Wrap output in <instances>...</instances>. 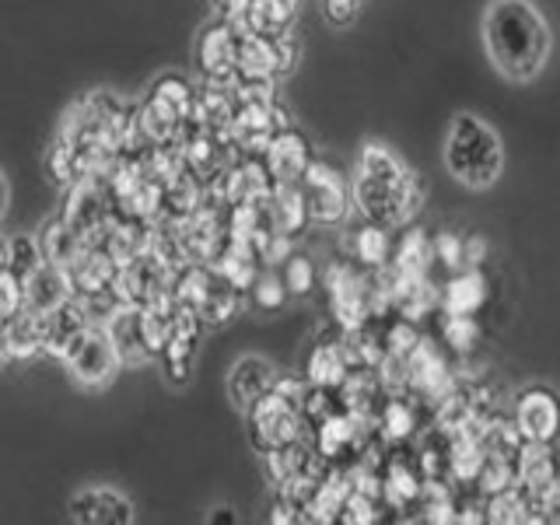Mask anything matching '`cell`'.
I'll return each mask as SVG.
<instances>
[{"label":"cell","instance_id":"83f0119b","mask_svg":"<svg viewBox=\"0 0 560 525\" xmlns=\"http://www.w3.org/2000/svg\"><path fill=\"white\" fill-rule=\"evenodd\" d=\"M393 228H385L378 221H364L354 235H350V256L358 259V267L364 270H382L393 262L396 238L389 235Z\"/></svg>","mask_w":560,"mask_h":525},{"label":"cell","instance_id":"d6986e66","mask_svg":"<svg viewBox=\"0 0 560 525\" xmlns=\"http://www.w3.org/2000/svg\"><path fill=\"white\" fill-rule=\"evenodd\" d=\"M277 105V102H273ZM273 105H249V102H238V113L228 127V140L238 154H259L270 148V140L277 133V122H273Z\"/></svg>","mask_w":560,"mask_h":525},{"label":"cell","instance_id":"c3c4849f","mask_svg":"<svg viewBox=\"0 0 560 525\" xmlns=\"http://www.w3.org/2000/svg\"><path fill=\"white\" fill-rule=\"evenodd\" d=\"M273 46H277V78H284V74H291V70H294L298 52H302V49H298V39H294L291 28L273 35Z\"/></svg>","mask_w":560,"mask_h":525},{"label":"cell","instance_id":"30bf717a","mask_svg":"<svg viewBox=\"0 0 560 525\" xmlns=\"http://www.w3.org/2000/svg\"><path fill=\"white\" fill-rule=\"evenodd\" d=\"M455 372L448 368L445 354L431 340H420L417 350L407 358V389L424 402H431V410L455 389Z\"/></svg>","mask_w":560,"mask_h":525},{"label":"cell","instance_id":"5bb4252c","mask_svg":"<svg viewBox=\"0 0 560 525\" xmlns=\"http://www.w3.org/2000/svg\"><path fill=\"white\" fill-rule=\"evenodd\" d=\"M267 459V477L277 483V487H288V483H298V480H319L323 472L329 469V463L319 455L315 442L305 434L298 438V442L284 445V448H273L262 455Z\"/></svg>","mask_w":560,"mask_h":525},{"label":"cell","instance_id":"1f68e13d","mask_svg":"<svg viewBox=\"0 0 560 525\" xmlns=\"http://www.w3.org/2000/svg\"><path fill=\"white\" fill-rule=\"evenodd\" d=\"M109 332H113V340H116V350H119L122 364H144V361H151L144 332H140V305H122L109 319Z\"/></svg>","mask_w":560,"mask_h":525},{"label":"cell","instance_id":"d590c367","mask_svg":"<svg viewBox=\"0 0 560 525\" xmlns=\"http://www.w3.org/2000/svg\"><path fill=\"white\" fill-rule=\"evenodd\" d=\"M242 305H245V291L218 273L214 284H210V291H207V298H203V305L197 308V315L203 319V326H224L242 312Z\"/></svg>","mask_w":560,"mask_h":525},{"label":"cell","instance_id":"ab89813d","mask_svg":"<svg viewBox=\"0 0 560 525\" xmlns=\"http://www.w3.org/2000/svg\"><path fill=\"white\" fill-rule=\"evenodd\" d=\"M46 175L57 186H70L81 179V162H78V148L70 144L67 137L57 133V140L46 151Z\"/></svg>","mask_w":560,"mask_h":525},{"label":"cell","instance_id":"8992f818","mask_svg":"<svg viewBox=\"0 0 560 525\" xmlns=\"http://www.w3.org/2000/svg\"><path fill=\"white\" fill-rule=\"evenodd\" d=\"M60 218L74 228L88 245H102L105 232H109V224L116 218V207H113V197H109V189H105L102 175H81L78 183L67 186V200H63Z\"/></svg>","mask_w":560,"mask_h":525},{"label":"cell","instance_id":"ee69618b","mask_svg":"<svg viewBox=\"0 0 560 525\" xmlns=\"http://www.w3.org/2000/svg\"><path fill=\"white\" fill-rule=\"evenodd\" d=\"M420 340H424V337H420L413 319H407V315H402V319H389V323H385V354L407 361L413 350H417Z\"/></svg>","mask_w":560,"mask_h":525},{"label":"cell","instance_id":"db71d44e","mask_svg":"<svg viewBox=\"0 0 560 525\" xmlns=\"http://www.w3.org/2000/svg\"><path fill=\"white\" fill-rule=\"evenodd\" d=\"M0 267H11V238L0 235Z\"/></svg>","mask_w":560,"mask_h":525},{"label":"cell","instance_id":"4dcf8cb0","mask_svg":"<svg viewBox=\"0 0 560 525\" xmlns=\"http://www.w3.org/2000/svg\"><path fill=\"white\" fill-rule=\"evenodd\" d=\"M39 245H43V256L46 262H57V267H74V262L84 256L88 249V242L70 228L60 214L57 218H49L43 224V232H39Z\"/></svg>","mask_w":560,"mask_h":525},{"label":"cell","instance_id":"3957f363","mask_svg":"<svg viewBox=\"0 0 560 525\" xmlns=\"http://www.w3.org/2000/svg\"><path fill=\"white\" fill-rule=\"evenodd\" d=\"M445 168L459 186L480 192L490 189L504 172V148L490 122L472 113H459L445 133Z\"/></svg>","mask_w":560,"mask_h":525},{"label":"cell","instance_id":"f6af8a7d","mask_svg":"<svg viewBox=\"0 0 560 525\" xmlns=\"http://www.w3.org/2000/svg\"><path fill=\"white\" fill-rule=\"evenodd\" d=\"M434 238V262H442L448 273H459L466 270V235H455V232H438Z\"/></svg>","mask_w":560,"mask_h":525},{"label":"cell","instance_id":"8fae6325","mask_svg":"<svg viewBox=\"0 0 560 525\" xmlns=\"http://www.w3.org/2000/svg\"><path fill=\"white\" fill-rule=\"evenodd\" d=\"M238 39H242V32L232 22H224V18L210 22L200 32L192 57H197L203 81H235L238 78Z\"/></svg>","mask_w":560,"mask_h":525},{"label":"cell","instance_id":"74e56055","mask_svg":"<svg viewBox=\"0 0 560 525\" xmlns=\"http://www.w3.org/2000/svg\"><path fill=\"white\" fill-rule=\"evenodd\" d=\"M154 102H162L172 116H179L183 122H189L192 105H197V88H192L183 74H162L148 92Z\"/></svg>","mask_w":560,"mask_h":525},{"label":"cell","instance_id":"44dd1931","mask_svg":"<svg viewBox=\"0 0 560 525\" xmlns=\"http://www.w3.org/2000/svg\"><path fill=\"white\" fill-rule=\"evenodd\" d=\"M277 375L280 372L267 358L245 354V358H238L232 364V372H228V396H232V402H235L238 410H249L262 393L273 389Z\"/></svg>","mask_w":560,"mask_h":525},{"label":"cell","instance_id":"9a60e30c","mask_svg":"<svg viewBox=\"0 0 560 525\" xmlns=\"http://www.w3.org/2000/svg\"><path fill=\"white\" fill-rule=\"evenodd\" d=\"M70 522H102V525H130L133 504L113 487H84L67 504Z\"/></svg>","mask_w":560,"mask_h":525},{"label":"cell","instance_id":"11a10c76","mask_svg":"<svg viewBox=\"0 0 560 525\" xmlns=\"http://www.w3.org/2000/svg\"><path fill=\"white\" fill-rule=\"evenodd\" d=\"M210 522H235V515L228 508H218V515H210Z\"/></svg>","mask_w":560,"mask_h":525},{"label":"cell","instance_id":"f5cc1de1","mask_svg":"<svg viewBox=\"0 0 560 525\" xmlns=\"http://www.w3.org/2000/svg\"><path fill=\"white\" fill-rule=\"evenodd\" d=\"M14 358H11V343H8V329H4V323H0V368L4 364H11Z\"/></svg>","mask_w":560,"mask_h":525},{"label":"cell","instance_id":"60d3db41","mask_svg":"<svg viewBox=\"0 0 560 525\" xmlns=\"http://www.w3.org/2000/svg\"><path fill=\"white\" fill-rule=\"evenodd\" d=\"M288 284H284V273H280L277 267H262L259 277L253 280V288H249V298H253V305L262 308V312H277V308H284L288 302Z\"/></svg>","mask_w":560,"mask_h":525},{"label":"cell","instance_id":"52a82bcc","mask_svg":"<svg viewBox=\"0 0 560 525\" xmlns=\"http://www.w3.org/2000/svg\"><path fill=\"white\" fill-rule=\"evenodd\" d=\"M302 192L312 224H343L350 214V203H354L343 172L332 162H326V158H312V165L302 175Z\"/></svg>","mask_w":560,"mask_h":525},{"label":"cell","instance_id":"6da1fadb","mask_svg":"<svg viewBox=\"0 0 560 525\" xmlns=\"http://www.w3.org/2000/svg\"><path fill=\"white\" fill-rule=\"evenodd\" d=\"M350 197L364 221H378L396 232L413 224L428 200V189L385 140H364L350 175Z\"/></svg>","mask_w":560,"mask_h":525},{"label":"cell","instance_id":"7dc6e473","mask_svg":"<svg viewBox=\"0 0 560 525\" xmlns=\"http://www.w3.org/2000/svg\"><path fill=\"white\" fill-rule=\"evenodd\" d=\"M39 262H46L39 238H28V235H14L11 238V270L28 277L35 267H39Z\"/></svg>","mask_w":560,"mask_h":525},{"label":"cell","instance_id":"2e32d148","mask_svg":"<svg viewBox=\"0 0 560 525\" xmlns=\"http://www.w3.org/2000/svg\"><path fill=\"white\" fill-rule=\"evenodd\" d=\"M262 162L270 168V179L273 183H302L305 168L312 165V148H308V137L302 130H277L270 148L262 151Z\"/></svg>","mask_w":560,"mask_h":525},{"label":"cell","instance_id":"4316f807","mask_svg":"<svg viewBox=\"0 0 560 525\" xmlns=\"http://www.w3.org/2000/svg\"><path fill=\"white\" fill-rule=\"evenodd\" d=\"M270 207H273V221H277V232L298 238L312 224L308 214V203H305V192L302 183H273L270 192Z\"/></svg>","mask_w":560,"mask_h":525},{"label":"cell","instance_id":"ac0fdd59","mask_svg":"<svg viewBox=\"0 0 560 525\" xmlns=\"http://www.w3.org/2000/svg\"><path fill=\"white\" fill-rule=\"evenodd\" d=\"M74 294V280H70V270L67 267H57V262H39L28 277H25V308L32 312H52L67 305Z\"/></svg>","mask_w":560,"mask_h":525},{"label":"cell","instance_id":"816d5d0a","mask_svg":"<svg viewBox=\"0 0 560 525\" xmlns=\"http://www.w3.org/2000/svg\"><path fill=\"white\" fill-rule=\"evenodd\" d=\"M8 203H11V186H8V175L0 172V221L8 214Z\"/></svg>","mask_w":560,"mask_h":525},{"label":"cell","instance_id":"e575fe53","mask_svg":"<svg viewBox=\"0 0 560 525\" xmlns=\"http://www.w3.org/2000/svg\"><path fill=\"white\" fill-rule=\"evenodd\" d=\"M298 0H253L245 11V22L238 32H256V35H280L294 22Z\"/></svg>","mask_w":560,"mask_h":525},{"label":"cell","instance_id":"603a6c76","mask_svg":"<svg viewBox=\"0 0 560 525\" xmlns=\"http://www.w3.org/2000/svg\"><path fill=\"white\" fill-rule=\"evenodd\" d=\"M560 480V455L553 442H525L518 452V483L539 501Z\"/></svg>","mask_w":560,"mask_h":525},{"label":"cell","instance_id":"d6a6232c","mask_svg":"<svg viewBox=\"0 0 560 525\" xmlns=\"http://www.w3.org/2000/svg\"><path fill=\"white\" fill-rule=\"evenodd\" d=\"M238 78L277 81V46H273V35L242 32V39H238Z\"/></svg>","mask_w":560,"mask_h":525},{"label":"cell","instance_id":"8d00e7d4","mask_svg":"<svg viewBox=\"0 0 560 525\" xmlns=\"http://www.w3.org/2000/svg\"><path fill=\"white\" fill-rule=\"evenodd\" d=\"M413 512H420L417 515L420 522H438V525L455 522V490H452V483L428 477L424 490H420V498L413 504Z\"/></svg>","mask_w":560,"mask_h":525},{"label":"cell","instance_id":"f35d334b","mask_svg":"<svg viewBox=\"0 0 560 525\" xmlns=\"http://www.w3.org/2000/svg\"><path fill=\"white\" fill-rule=\"evenodd\" d=\"M483 340V326L477 315H448L445 312V323H442V343L452 350L455 358H472L477 347Z\"/></svg>","mask_w":560,"mask_h":525},{"label":"cell","instance_id":"d4e9b609","mask_svg":"<svg viewBox=\"0 0 560 525\" xmlns=\"http://www.w3.org/2000/svg\"><path fill=\"white\" fill-rule=\"evenodd\" d=\"M119 277V262L105 245H88L84 256L70 267V280H74V294L78 298H92L102 291H113Z\"/></svg>","mask_w":560,"mask_h":525},{"label":"cell","instance_id":"ba28073f","mask_svg":"<svg viewBox=\"0 0 560 525\" xmlns=\"http://www.w3.org/2000/svg\"><path fill=\"white\" fill-rule=\"evenodd\" d=\"M326 294L340 329H354L372 319V298H375L372 270L361 273L350 262H332L326 270Z\"/></svg>","mask_w":560,"mask_h":525},{"label":"cell","instance_id":"e0dca14e","mask_svg":"<svg viewBox=\"0 0 560 525\" xmlns=\"http://www.w3.org/2000/svg\"><path fill=\"white\" fill-rule=\"evenodd\" d=\"M420 417H424V402H420L413 393H393L382 399L378 407V438L385 445H407L424 431L420 428Z\"/></svg>","mask_w":560,"mask_h":525},{"label":"cell","instance_id":"ffe728a7","mask_svg":"<svg viewBox=\"0 0 560 525\" xmlns=\"http://www.w3.org/2000/svg\"><path fill=\"white\" fill-rule=\"evenodd\" d=\"M235 113H238L235 81H203V88H197V105H192L189 122L228 137Z\"/></svg>","mask_w":560,"mask_h":525},{"label":"cell","instance_id":"f546056e","mask_svg":"<svg viewBox=\"0 0 560 525\" xmlns=\"http://www.w3.org/2000/svg\"><path fill=\"white\" fill-rule=\"evenodd\" d=\"M487 522L494 525H518V522H542L536 498L522 483H512L487 498Z\"/></svg>","mask_w":560,"mask_h":525},{"label":"cell","instance_id":"7bdbcfd3","mask_svg":"<svg viewBox=\"0 0 560 525\" xmlns=\"http://www.w3.org/2000/svg\"><path fill=\"white\" fill-rule=\"evenodd\" d=\"M22 312H25V277L11 267H0V323H11Z\"/></svg>","mask_w":560,"mask_h":525},{"label":"cell","instance_id":"7a4b0ae2","mask_svg":"<svg viewBox=\"0 0 560 525\" xmlns=\"http://www.w3.org/2000/svg\"><path fill=\"white\" fill-rule=\"evenodd\" d=\"M483 46L508 81H536L550 60L553 35L533 0H494L483 14Z\"/></svg>","mask_w":560,"mask_h":525},{"label":"cell","instance_id":"681fc988","mask_svg":"<svg viewBox=\"0 0 560 525\" xmlns=\"http://www.w3.org/2000/svg\"><path fill=\"white\" fill-rule=\"evenodd\" d=\"M358 4H361V0H323V14H326L329 25L343 28V25H350L358 18Z\"/></svg>","mask_w":560,"mask_h":525},{"label":"cell","instance_id":"7402d4cb","mask_svg":"<svg viewBox=\"0 0 560 525\" xmlns=\"http://www.w3.org/2000/svg\"><path fill=\"white\" fill-rule=\"evenodd\" d=\"M490 302V280L483 267H466L459 273H448L442 288V308L448 315H480Z\"/></svg>","mask_w":560,"mask_h":525},{"label":"cell","instance_id":"836d02e7","mask_svg":"<svg viewBox=\"0 0 560 525\" xmlns=\"http://www.w3.org/2000/svg\"><path fill=\"white\" fill-rule=\"evenodd\" d=\"M8 329V343H11V358L14 361H32L46 354V329H43V315L25 308L22 315H14L11 323H4Z\"/></svg>","mask_w":560,"mask_h":525},{"label":"cell","instance_id":"7c38bea8","mask_svg":"<svg viewBox=\"0 0 560 525\" xmlns=\"http://www.w3.org/2000/svg\"><path fill=\"white\" fill-rule=\"evenodd\" d=\"M512 420L525 442H553L560 434V399L547 385H529L512 402Z\"/></svg>","mask_w":560,"mask_h":525},{"label":"cell","instance_id":"277c9868","mask_svg":"<svg viewBox=\"0 0 560 525\" xmlns=\"http://www.w3.org/2000/svg\"><path fill=\"white\" fill-rule=\"evenodd\" d=\"M245 420H249V442L262 455L298 442V438H305V431H308L302 402L280 396L277 389L262 393L253 407L245 410Z\"/></svg>","mask_w":560,"mask_h":525},{"label":"cell","instance_id":"b9f144b4","mask_svg":"<svg viewBox=\"0 0 560 525\" xmlns=\"http://www.w3.org/2000/svg\"><path fill=\"white\" fill-rule=\"evenodd\" d=\"M280 273H284V284L294 298H308L319 284V270L305 253H291L284 262H280Z\"/></svg>","mask_w":560,"mask_h":525},{"label":"cell","instance_id":"484cf974","mask_svg":"<svg viewBox=\"0 0 560 525\" xmlns=\"http://www.w3.org/2000/svg\"><path fill=\"white\" fill-rule=\"evenodd\" d=\"M88 326H92V323H88V312H84V305H81V298H70L67 305L46 312V315H43L46 354H49V358H57V361H63L67 347L74 343Z\"/></svg>","mask_w":560,"mask_h":525},{"label":"cell","instance_id":"bcb514c9","mask_svg":"<svg viewBox=\"0 0 560 525\" xmlns=\"http://www.w3.org/2000/svg\"><path fill=\"white\" fill-rule=\"evenodd\" d=\"M382 498H375V494H364V490H350V498H347V504H343V515H340V522L343 525H372V522H378L382 518Z\"/></svg>","mask_w":560,"mask_h":525},{"label":"cell","instance_id":"f907efd6","mask_svg":"<svg viewBox=\"0 0 560 525\" xmlns=\"http://www.w3.org/2000/svg\"><path fill=\"white\" fill-rule=\"evenodd\" d=\"M487 238L483 235H466V267H483L487 259Z\"/></svg>","mask_w":560,"mask_h":525},{"label":"cell","instance_id":"4fadbf2b","mask_svg":"<svg viewBox=\"0 0 560 525\" xmlns=\"http://www.w3.org/2000/svg\"><path fill=\"white\" fill-rule=\"evenodd\" d=\"M424 469L417 463V452L389 448L382 455V501L393 512H413V504L424 490Z\"/></svg>","mask_w":560,"mask_h":525},{"label":"cell","instance_id":"9c48e42d","mask_svg":"<svg viewBox=\"0 0 560 525\" xmlns=\"http://www.w3.org/2000/svg\"><path fill=\"white\" fill-rule=\"evenodd\" d=\"M172 280H175V267H168L154 249H148L144 256L122 262L113 291L119 294L122 305H151L158 298L172 294Z\"/></svg>","mask_w":560,"mask_h":525},{"label":"cell","instance_id":"f1b7e54d","mask_svg":"<svg viewBox=\"0 0 560 525\" xmlns=\"http://www.w3.org/2000/svg\"><path fill=\"white\" fill-rule=\"evenodd\" d=\"M431 262H434V238L424 232V228H407V232L396 238L389 267L399 277H428Z\"/></svg>","mask_w":560,"mask_h":525},{"label":"cell","instance_id":"5b68a950","mask_svg":"<svg viewBox=\"0 0 560 525\" xmlns=\"http://www.w3.org/2000/svg\"><path fill=\"white\" fill-rule=\"evenodd\" d=\"M63 368L78 385H84V389H102V385H109L122 368V358L116 350L109 326H95V323L88 326L81 337L67 347Z\"/></svg>","mask_w":560,"mask_h":525},{"label":"cell","instance_id":"cb8c5ba5","mask_svg":"<svg viewBox=\"0 0 560 525\" xmlns=\"http://www.w3.org/2000/svg\"><path fill=\"white\" fill-rule=\"evenodd\" d=\"M354 368L347 347H343V332L340 340H319L305 358V382L319 385V389H340L347 372Z\"/></svg>","mask_w":560,"mask_h":525}]
</instances>
